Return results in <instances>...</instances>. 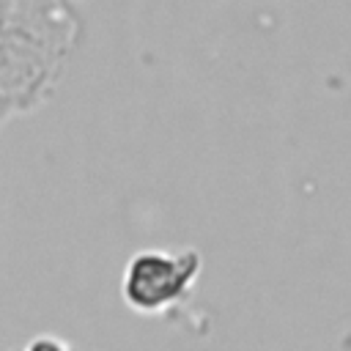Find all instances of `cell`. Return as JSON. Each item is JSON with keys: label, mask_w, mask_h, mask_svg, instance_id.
Masks as SVG:
<instances>
[{"label": "cell", "mask_w": 351, "mask_h": 351, "mask_svg": "<svg viewBox=\"0 0 351 351\" xmlns=\"http://www.w3.org/2000/svg\"><path fill=\"white\" fill-rule=\"evenodd\" d=\"M71 38L74 19L63 0H0V123L36 107Z\"/></svg>", "instance_id": "6da1fadb"}, {"label": "cell", "mask_w": 351, "mask_h": 351, "mask_svg": "<svg viewBox=\"0 0 351 351\" xmlns=\"http://www.w3.org/2000/svg\"><path fill=\"white\" fill-rule=\"evenodd\" d=\"M200 266L203 263L195 250H143L132 255L123 269L121 296L134 313L159 315L186 299L200 274Z\"/></svg>", "instance_id": "7a4b0ae2"}, {"label": "cell", "mask_w": 351, "mask_h": 351, "mask_svg": "<svg viewBox=\"0 0 351 351\" xmlns=\"http://www.w3.org/2000/svg\"><path fill=\"white\" fill-rule=\"evenodd\" d=\"M19 351H74L69 343H63L60 337H52V335H38L33 340H27Z\"/></svg>", "instance_id": "3957f363"}]
</instances>
